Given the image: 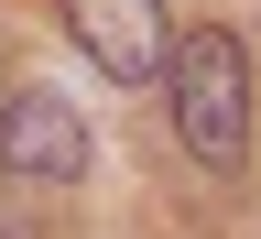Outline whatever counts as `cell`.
Here are the masks:
<instances>
[{"label":"cell","instance_id":"obj_1","mask_svg":"<svg viewBox=\"0 0 261 239\" xmlns=\"http://www.w3.org/2000/svg\"><path fill=\"white\" fill-rule=\"evenodd\" d=\"M163 98H174V142L207 163V174H240V163H250V55H240V33H228V22L174 33Z\"/></svg>","mask_w":261,"mask_h":239},{"label":"cell","instance_id":"obj_2","mask_svg":"<svg viewBox=\"0 0 261 239\" xmlns=\"http://www.w3.org/2000/svg\"><path fill=\"white\" fill-rule=\"evenodd\" d=\"M65 22H76L87 65L120 76V87H152L163 65H174V22H163V0H65Z\"/></svg>","mask_w":261,"mask_h":239},{"label":"cell","instance_id":"obj_3","mask_svg":"<svg viewBox=\"0 0 261 239\" xmlns=\"http://www.w3.org/2000/svg\"><path fill=\"white\" fill-rule=\"evenodd\" d=\"M0 163H11L22 185H76L87 174V120L65 109L55 87H22L11 109H0Z\"/></svg>","mask_w":261,"mask_h":239},{"label":"cell","instance_id":"obj_4","mask_svg":"<svg viewBox=\"0 0 261 239\" xmlns=\"http://www.w3.org/2000/svg\"><path fill=\"white\" fill-rule=\"evenodd\" d=\"M0 239H22V228H11V218H0Z\"/></svg>","mask_w":261,"mask_h":239}]
</instances>
